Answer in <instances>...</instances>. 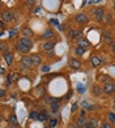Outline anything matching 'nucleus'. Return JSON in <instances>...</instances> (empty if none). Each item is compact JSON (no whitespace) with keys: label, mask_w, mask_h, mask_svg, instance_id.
Masks as SVG:
<instances>
[{"label":"nucleus","mask_w":115,"mask_h":128,"mask_svg":"<svg viewBox=\"0 0 115 128\" xmlns=\"http://www.w3.org/2000/svg\"><path fill=\"white\" fill-rule=\"evenodd\" d=\"M92 93H93V96L96 97H101L103 94V86L98 85V84H96L92 86Z\"/></svg>","instance_id":"10"},{"label":"nucleus","mask_w":115,"mask_h":128,"mask_svg":"<svg viewBox=\"0 0 115 128\" xmlns=\"http://www.w3.org/2000/svg\"><path fill=\"white\" fill-rule=\"evenodd\" d=\"M38 116H39V112H37V111H32L30 114H29V118L30 119H38Z\"/></svg>","instance_id":"32"},{"label":"nucleus","mask_w":115,"mask_h":128,"mask_svg":"<svg viewBox=\"0 0 115 128\" xmlns=\"http://www.w3.org/2000/svg\"><path fill=\"white\" fill-rule=\"evenodd\" d=\"M8 123H9V124H13V126H18V120H17V116H16L14 114H12V115L9 116Z\"/></svg>","instance_id":"24"},{"label":"nucleus","mask_w":115,"mask_h":128,"mask_svg":"<svg viewBox=\"0 0 115 128\" xmlns=\"http://www.w3.org/2000/svg\"><path fill=\"white\" fill-rule=\"evenodd\" d=\"M62 100H59V98H54V97H50V96H46L44 97V102L48 103V104H52L55 102H60Z\"/></svg>","instance_id":"22"},{"label":"nucleus","mask_w":115,"mask_h":128,"mask_svg":"<svg viewBox=\"0 0 115 128\" xmlns=\"http://www.w3.org/2000/svg\"><path fill=\"white\" fill-rule=\"evenodd\" d=\"M18 42L20 43H22L24 46H26V47H29V48H33V46H34V42L32 40V38H26V37H21L20 39H18Z\"/></svg>","instance_id":"12"},{"label":"nucleus","mask_w":115,"mask_h":128,"mask_svg":"<svg viewBox=\"0 0 115 128\" xmlns=\"http://www.w3.org/2000/svg\"><path fill=\"white\" fill-rule=\"evenodd\" d=\"M0 73H2V76H5L7 71H5V68H4V67H2V69H0Z\"/></svg>","instance_id":"37"},{"label":"nucleus","mask_w":115,"mask_h":128,"mask_svg":"<svg viewBox=\"0 0 115 128\" xmlns=\"http://www.w3.org/2000/svg\"><path fill=\"white\" fill-rule=\"evenodd\" d=\"M54 37H55V33H54L52 29H46V30L43 32V34L41 36L42 39H47V40H50L51 38H54Z\"/></svg>","instance_id":"13"},{"label":"nucleus","mask_w":115,"mask_h":128,"mask_svg":"<svg viewBox=\"0 0 115 128\" xmlns=\"http://www.w3.org/2000/svg\"><path fill=\"white\" fill-rule=\"evenodd\" d=\"M103 36H105V42L107 44H112L114 43V39H112V37L110 36V33H108V32H103Z\"/></svg>","instance_id":"23"},{"label":"nucleus","mask_w":115,"mask_h":128,"mask_svg":"<svg viewBox=\"0 0 115 128\" xmlns=\"http://www.w3.org/2000/svg\"><path fill=\"white\" fill-rule=\"evenodd\" d=\"M17 77H18V74H17L16 72L14 73H9L8 76H7V80H5V86L12 85V82H13L14 80H17Z\"/></svg>","instance_id":"14"},{"label":"nucleus","mask_w":115,"mask_h":128,"mask_svg":"<svg viewBox=\"0 0 115 128\" xmlns=\"http://www.w3.org/2000/svg\"><path fill=\"white\" fill-rule=\"evenodd\" d=\"M100 128H112V123H110L108 120H107V122H103Z\"/></svg>","instance_id":"31"},{"label":"nucleus","mask_w":115,"mask_h":128,"mask_svg":"<svg viewBox=\"0 0 115 128\" xmlns=\"http://www.w3.org/2000/svg\"><path fill=\"white\" fill-rule=\"evenodd\" d=\"M48 123H50V127H51V128H54V127L56 126V123H58V120H56L55 118H50V119H48Z\"/></svg>","instance_id":"33"},{"label":"nucleus","mask_w":115,"mask_h":128,"mask_svg":"<svg viewBox=\"0 0 115 128\" xmlns=\"http://www.w3.org/2000/svg\"><path fill=\"white\" fill-rule=\"evenodd\" d=\"M8 128H17V126H13V124H9Z\"/></svg>","instance_id":"42"},{"label":"nucleus","mask_w":115,"mask_h":128,"mask_svg":"<svg viewBox=\"0 0 115 128\" xmlns=\"http://www.w3.org/2000/svg\"><path fill=\"white\" fill-rule=\"evenodd\" d=\"M70 67L72 69H78L80 67H81V62H80L78 59H74V58H72V59H70Z\"/></svg>","instance_id":"17"},{"label":"nucleus","mask_w":115,"mask_h":128,"mask_svg":"<svg viewBox=\"0 0 115 128\" xmlns=\"http://www.w3.org/2000/svg\"><path fill=\"white\" fill-rule=\"evenodd\" d=\"M59 107H60L59 102H55V103H52V104H51V112H52V114L58 112V110H59Z\"/></svg>","instance_id":"29"},{"label":"nucleus","mask_w":115,"mask_h":128,"mask_svg":"<svg viewBox=\"0 0 115 128\" xmlns=\"http://www.w3.org/2000/svg\"><path fill=\"white\" fill-rule=\"evenodd\" d=\"M107 120L110 122V123H112V124L115 123V112L114 111H110L107 114Z\"/></svg>","instance_id":"28"},{"label":"nucleus","mask_w":115,"mask_h":128,"mask_svg":"<svg viewBox=\"0 0 115 128\" xmlns=\"http://www.w3.org/2000/svg\"><path fill=\"white\" fill-rule=\"evenodd\" d=\"M101 64H102V59H101L100 56H97V55H92L90 56V66L93 67V68L101 67Z\"/></svg>","instance_id":"8"},{"label":"nucleus","mask_w":115,"mask_h":128,"mask_svg":"<svg viewBox=\"0 0 115 128\" xmlns=\"http://www.w3.org/2000/svg\"><path fill=\"white\" fill-rule=\"evenodd\" d=\"M105 22H106L107 25H112V24H114V21H112V16H111V13H110V12H107V13H106Z\"/></svg>","instance_id":"26"},{"label":"nucleus","mask_w":115,"mask_h":128,"mask_svg":"<svg viewBox=\"0 0 115 128\" xmlns=\"http://www.w3.org/2000/svg\"><path fill=\"white\" fill-rule=\"evenodd\" d=\"M82 34V29H70L68 30V38H71V39H76L78 38Z\"/></svg>","instance_id":"7"},{"label":"nucleus","mask_w":115,"mask_h":128,"mask_svg":"<svg viewBox=\"0 0 115 128\" xmlns=\"http://www.w3.org/2000/svg\"><path fill=\"white\" fill-rule=\"evenodd\" d=\"M106 9L103 7H96L93 8V16L98 22H105V17H106Z\"/></svg>","instance_id":"1"},{"label":"nucleus","mask_w":115,"mask_h":128,"mask_svg":"<svg viewBox=\"0 0 115 128\" xmlns=\"http://www.w3.org/2000/svg\"><path fill=\"white\" fill-rule=\"evenodd\" d=\"M111 51H112V54L115 55V40H114V43L111 44Z\"/></svg>","instance_id":"38"},{"label":"nucleus","mask_w":115,"mask_h":128,"mask_svg":"<svg viewBox=\"0 0 115 128\" xmlns=\"http://www.w3.org/2000/svg\"><path fill=\"white\" fill-rule=\"evenodd\" d=\"M3 59H4L5 64H7L8 67H10V66L13 64V62H14L13 54H12L10 51H4V52H3Z\"/></svg>","instance_id":"5"},{"label":"nucleus","mask_w":115,"mask_h":128,"mask_svg":"<svg viewBox=\"0 0 115 128\" xmlns=\"http://www.w3.org/2000/svg\"><path fill=\"white\" fill-rule=\"evenodd\" d=\"M73 52L76 54V56L81 58V56H84V54L86 52V48H85V47H81V46H76V47H74V50H73Z\"/></svg>","instance_id":"19"},{"label":"nucleus","mask_w":115,"mask_h":128,"mask_svg":"<svg viewBox=\"0 0 115 128\" xmlns=\"http://www.w3.org/2000/svg\"><path fill=\"white\" fill-rule=\"evenodd\" d=\"M16 48L18 50L21 54H24V55H26V54H29V52H30V48L26 47V46H24V44L20 43V42H17V43H16Z\"/></svg>","instance_id":"15"},{"label":"nucleus","mask_w":115,"mask_h":128,"mask_svg":"<svg viewBox=\"0 0 115 128\" xmlns=\"http://www.w3.org/2000/svg\"><path fill=\"white\" fill-rule=\"evenodd\" d=\"M85 128H98V119L92 118L90 120H88V123L85 124Z\"/></svg>","instance_id":"16"},{"label":"nucleus","mask_w":115,"mask_h":128,"mask_svg":"<svg viewBox=\"0 0 115 128\" xmlns=\"http://www.w3.org/2000/svg\"><path fill=\"white\" fill-rule=\"evenodd\" d=\"M74 22L78 25H86V24H89V16L85 12H81L74 16Z\"/></svg>","instance_id":"2"},{"label":"nucleus","mask_w":115,"mask_h":128,"mask_svg":"<svg viewBox=\"0 0 115 128\" xmlns=\"http://www.w3.org/2000/svg\"><path fill=\"white\" fill-rule=\"evenodd\" d=\"M30 58H32L34 66H41V64H42V59H41V56H39L38 54H32Z\"/></svg>","instance_id":"20"},{"label":"nucleus","mask_w":115,"mask_h":128,"mask_svg":"<svg viewBox=\"0 0 115 128\" xmlns=\"http://www.w3.org/2000/svg\"><path fill=\"white\" fill-rule=\"evenodd\" d=\"M36 3H37V0H25V4L28 8H33L36 5Z\"/></svg>","instance_id":"30"},{"label":"nucleus","mask_w":115,"mask_h":128,"mask_svg":"<svg viewBox=\"0 0 115 128\" xmlns=\"http://www.w3.org/2000/svg\"><path fill=\"white\" fill-rule=\"evenodd\" d=\"M77 46H81V47L89 48L90 47V42H89V39H86V38H81V39L77 40Z\"/></svg>","instance_id":"21"},{"label":"nucleus","mask_w":115,"mask_h":128,"mask_svg":"<svg viewBox=\"0 0 115 128\" xmlns=\"http://www.w3.org/2000/svg\"><path fill=\"white\" fill-rule=\"evenodd\" d=\"M112 10H114V13H115V2H114V4H112Z\"/></svg>","instance_id":"43"},{"label":"nucleus","mask_w":115,"mask_h":128,"mask_svg":"<svg viewBox=\"0 0 115 128\" xmlns=\"http://www.w3.org/2000/svg\"><path fill=\"white\" fill-rule=\"evenodd\" d=\"M12 13L13 12H10V10H3V12H2V20L4 22H12L13 21Z\"/></svg>","instance_id":"11"},{"label":"nucleus","mask_w":115,"mask_h":128,"mask_svg":"<svg viewBox=\"0 0 115 128\" xmlns=\"http://www.w3.org/2000/svg\"><path fill=\"white\" fill-rule=\"evenodd\" d=\"M72 128H85V127H81V126H78V124H72Z\"/></svg>","instance_id":"39"},{"label":"nucleus","mask_w":115,"mask_h":128,"mask_svg":"<svg viewBox=\"0 0 115 128\" xmlns=\"http://www.w3.org/2000/svg\"><path fill=\"white\" fill-rule=\"evenodd\" d=\"M88 123V119H86V115H85V111L84 110H81V112H80V116L77 118L76 120V124L81 126V127H85V124Z\"/></svg>","instance_id":"9"},{"label":"nucleus","mask_w":115,"mask_h":128,"mask_svg":"<svg viewBox=\"0 0 115 128\" xmlns=\"http://www.w3.org/2000/svg\"><path fill=\"white\" fill-rule=\"evenodd\" d=\"M111 81V78H110V76H107V74H101L100 76V82H102V84H107V82H110Z\"/></svg>","instance_id":"25"},{"label":"nucleus","mask_w":115,"mask_h":128,"mask_svg":"<svg viewBox=\"0 0 115 128\" xmlns=\"http://www.w3.org/2000/svg\"><path fill=\"white\" fill-rule=\"evenodd\" d=\"M50 22H52V24H54V25H58V21H56V20H51Z\"/></svg>","instance_id":"41"},{"label":"nucleus","mask_w":115,"mask_h":128,"mask_svg":"<svg viewBox=\"0 0 115 128\" xmlns=\"http://www.w3.org/2000/svg\"><path fill=\"white\" fill-rule=\"evenodd\" d=\"M48 119H50L48 114H46V112H39L38 120H41V122H46V120H48Z\"/></svg>","instance_id":"27"},{"label":"nucleus","mask_w":115,"mask_h":128,"mask_svg":"<svg viewBox=\"0 0 115 128\" xmlns=\"http://www.w3.org/2000/svg\"><path fill=\"white\" fill-rule=\"evenodd\" d=\"M76 110H77V103H73V104H72V110H71L72 114H73L74 111H76Z\"/></svg>","instance_id":"36"},{"label":"nucleus","mask_w":115,"mask_h":128,"mask_svg":"<svg viewBox=\"0 0 115 128\" xmlns=\"http://www.w3.org/2000/svg\"><path fill=\"white\" fill-rule=\"evenodd\" d=\"M112 107H114V110H115V100H114V102H112Z\"/></svg>","instance_id":"44"},{"label":"nucleus","mask_w":115,"mask_h":128,"mask_svg":"<svg viewBox=\"0 0 115 128\" xmlns=\"http://www.w3.org/2000/svg\"><path fill=\"white\" fill-rule=\"evenodd\" d=\"M39 10H41V7H36V9H34V13H38Z\"/></svg>","instance_id":"40"},{"label":"nucleus","mask_w":115,"mask_h":128,"mask_svg":"<svg viewBox=\"0 0 115 128\" xmlns=\"http://www.w3.org/2000/svg\"><path fill=\"white\" fill-rule=\"evenodd\" d=\"M84 108L89 110V111H92V110H96L97 107L94 106V104H88V103H84Z\"/></svg>","instance_id":"34"},{"label":"nucleus","mask_w":115,"mask_h":128,"mask_svg":"<svg viewBox=\"0 0 115 128\" xmlns=\"http://www.w3.org/2000/svg\"><path fill=\"white\" fill-rule=\"evenodd\" d=\"M103 93L107 94V96L114 94L115 93V82L114 81H110V82H107V84H103Z\"/></svg>","instance_id":"4"},{"label":"nucleus","mask_w":115,"mask_h":128,"mask_svg":"<svg viewBox=\"0 0 115 128\" xmlns=\"http://www.w3.org/2000/svg\"><path fill=\"white\" fill-rule=\"evenodd\" d=\"M55 46H56V40H46V42L42 44V50L46 51V52H51V51H54L55 48Z\"/></svg>","instance_id":"6"},{"label":"nucleus","mask_w":115,"mask_h":128,"mask_svg":"<svg viewBox=\"0 0 115 128\" xmlns=\"http://www.w3.org/2000/svg\"><path fill=\"white\" fill-rule=\"evenodd\" d=\"M21 34H22V37H26V38H32L34 36V33L30 28H22Z\"/></svg>","instance_id":"18"},{"label":"nucleus","mask_w":115,"mask_h":128,"mask_svg":"<svg viewBox=\"0 0 115 128\" xmlns=\"http://www.w3.org/2000/svg\"><path fill=\"white\" fill-rule=\"evenodd\" d=\"M20 66H21L22 69H29L32 66H34V64H33V60H32L30 56L24 55V56L21 58V64H20Z\"/></svg>","instance_id":"3"},{"label":"nucleus","mask_w":115,"mask_h":128,"mask_svg":"<svg viewBox=\"0 0 115 128\" xmlns=\"http://www.w3.org/2000/svg\"><path fill=\"white\" fill-rule=\"evenodd\" d=\"M5 94H7V90H5V89L3 88L2 90H0V97L3 98V97H5Z\"/></svg>","instance_id":"35"}]
</instances>
